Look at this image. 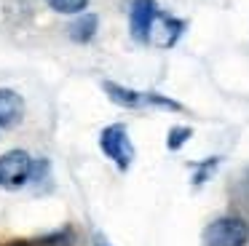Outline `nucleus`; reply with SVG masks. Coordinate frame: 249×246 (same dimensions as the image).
<instances>
[{"label": "nucleus", "mask_w": 249, "mask_h": 246, "mask_svg": "<svg viewBox=\"0 0 249 246\" xmlns=\"http://www.w3.org/2000/svg\"><path fill=\"white\" fill-rule=\"evenodd\" d=\"M97 24H99L97 14H81L70 24V37L75 43H89L94 37V32H97Z\"/></svg>", "instance_id": "8"}, {"label": "nucleus", "mask_w": 249, "mask_h": 246, "mask_svg": "<svg viewBox=\"0 0 249 246\" xmlns=\"http://www.w3.org/2000/svg\"><path fill=\"white\" fill-rule=\"evenodd\" d=\"M190 134H193V128H190V126H172V128H169V137H166V147L172 150V153L182 150L185 142L190 139Z\"/></svg>", "instance_id": "11"}, {"label": "nucleus", "mask_w": 249, "mask_h": 246, "mask_svg": "<svg viewBox=\"0 0 249 246\" xmlns=\"http://www.w3.org/2000/svg\"><path fill=\"white\" fill-rule=\"evenodd\" d=\"M24 118V99L14 88H0V128H14Z\"/></svg>", "instance_id": "6"}, {"label": "nucleus", "mask_w": 249, "mask_h": 246, "mask_svg": "<svg viewBox=\"0 0 249 246\" xmlns=\"http://www.w3.org/2000/svg\"><path fill=\"white\" fill-rule=\"evenodd\" d=\"M158 16V5L156 0H134L131 3V11H129V30H131V37L140 43H147L150 37V27Z\"/></svg>", "instance_id": "4"}, {"label": "nucleus", "mask_w": 249, "mask_h": 246, "mask_svg": "<svg viewBox=\"0 0 249 246\" xmlns=\"http://www.w3.org/2000/svg\"><path fill=\"white\" fill-rule=\"evenodd\" d=\"M220 160H222V158H217V155H209L206 160L196 163V166H193V171H196V174H193V187H201V185H204V182L212 176V171L220 166Z\"/></svg>", "instance_id": "10"}, {"label": "nucleus", "mask_w": 249, "mask_h": 246, "mask_svg": "<svg viewBox=\"0 0 249 246\" xmlns=\"http://www.w3.org/2000/svg\"><path fill=\"white\" fill-rule=\"evenodd\" d=\"M102 88H105V94L110 96V102H115V105H121V107H129V110H134V107H142V105H145V94H142V91L126 88V86L110 83V80H105Z\"/></svg>", "instance_id": "7"}, {"label": "nucleus", "mask_w": 249, "mask_h": 246, "mask_svg": "<svg viewBox=\"0 0 249 246\" xmlns=\"http://www.w3.org/2000/svg\"><path fill=\"white\" fill-rule=\"evenodd\" d=\"M182 27H185L182 19H174V16H166V14L158 11L156 21H153V27H150V37H147V40H153L156 46H161V48H172L174 43L179 40V35H182Z\"/></svg>", "instance_id": "5"}, {"label": "nucleus", "mask_w": 249, "mask_h": 246, "mask_svg": "<svg viewBox=\"0 0 249 246\" xmlns=\"http://www.w3.org/2000/svg\"><path fill=\"white\" fill-rule=\"evenodd\" d=\"M94 246H110V244H107V238H105L102 233H94Z\"/></svg>", "instance_id": "13"}, {"label": "nucleus", "mask_w": 249, "mask_h": 246, "mask_svg": "<svg viewBox=\"0 0 249 246\" xmlns=\"http://www.w3.org/2000/svg\"><path fill=\"white\" fill-rule=\"evenodd\" d=\"M46 3L56 14H67V16H81L89 8V0H46Z\"/></svg>", "instance_id": "9"}, {"label": "nucleus", "mask_w": 249, "mask_h": 246, "mask_svg": "<svg viewBox=\"0 0 249 246\" xmlns=\"http://www.w3.org/2000/svg\"><path fill=\"white\" fill-rule=\"evenodd\" d=\"M99 147L102 153L118 166V171H129V166L134 163L137 150L129 139V131H126L124 123H113V126H105L102 134H99Z\"/></svg>", "instance_id": "1"}, {"label": "nucleus", "mask_w": 249, "mask_h": 246, "mask_svg": "<svg viewBox=\"0 0 249 246\" xmlns=\"http://www.w3.org/2000/svg\"><path fill=\"white\" fill-rule=\"evenodd\" d=\"M249 225L241 217H220L206 225L204 244L206 246H247Z\"/></svg>", "instance_id": "3"}, {"label": "nucleus", "mask_w": 249, "mask_h": 246, "mask_svg": "<svg viewBox=\"0 0 249 246\" xmlns=\"http://www.w3.org/2000/svg\"><path fill=\"white\" fill-rule=\"evenodd\" d=\"M33 155L27 150H8L0 155V187L3 190H22L33 176Z\"/></svg>", "instance_id": "2"}, {"label": "nucleus", "mask_w": 249, "mask_h": 246, "mask_svg": "<svg viewBox=\"0 0 249 246\" xmlns=\"http://www.w3.org/2000/svg\"><path fill=\"white\" fill-rule=\"evenodd\" d=\"M72 241H75V233H72V228H62L56 230V233L46 235V238L38 241V246H72Z\"/></svg>", "instance_id": "12"}, {"label": "nucleus", "mask_w": 249, "mask_h": 246, "mask_svg": "<svg viewBox=\"0 0 249 246\" xmlns=\"http://www.w3.org/2000/svg\"><path fill=\"white\" fill-rule=\"evenodd\" d=\"M6 246H35V244H27V241H11V244H6Z\"/></svg>", "instance_id": "14"}]
</instances>
